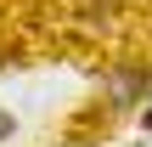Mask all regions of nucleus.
<instances>
[{
  "label": "nucleus",
  "mask_w": 152,
  "mask_h": 147,
  "mask_svg": "<svg viewBox=\"0 0 152 147\" xmlns=\"http://www.w3.org/2000/svg\"><path fill=\"white\" fill-rule=\"evenodd\" d=\"M107 96H113V108H135L141 96H152V68H113Z\"/></svg>",
  "instance_id": "f257e3e1"
},
{
  "label": "nucleus",
  "mask_w": 152,
  "mask_h": 147,
  "mask_svg": "<svg viewBox=\"0 0 152 147\" xmlns=\"http://www.w3.org/2000/svg\"><path fill=\"white\" fill-rule=\"evenodd\" d=\"M141 125H147V130H152V108H147V113H141Z\"/></svg>",
  "instance_id": "7ed1b4c3"
},
{
  "label": "nucleus",
  "mask_w": 152,
  "mask_h": 147,
  "mask_svg": "<svg viewBox=\"0 0 152 147\" xmlns=\"http://www.w3.org/2000/svg\"><path fill=\"white\" fill-rule=\"evenodd\" d=\"M11 136H17V113H6V108H0V147L11 142Z\"/></svg>",
  "instance_id": "f03ea898"
}]
</instances>
